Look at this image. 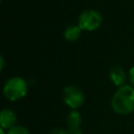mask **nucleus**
Instances as JSON below:
<instances>
[{"mask_svg": "<svg viewBox=\"0 0 134 134\" xmlns=\"http://www.w3.org/2000/svg\"><path fill=\"white\" fill-rule=\"evenodd\" d=\"M50 134H70V133H69L68 130H66V129H63V128H55V129H53V130L50 132Z\"/></svg>", "mask_w": 134, "mask_h": 134, "instance_id": "9d476101", "label": "nucleus"}, {"mask_svg": "<svg viewBox=\"0 0 134 134\" xmlns=\"http://www.w3.org/2000/svg\"><path fill=\"white\" fill-rule=\"evenodd\" d=\"M17 121V116L15 112L10 109H2L0 112V126L4 130H9L15 127Z\"/></svg>", "mask_w": 134, "mask_h": 134, "instance_id": "0eeeda50", "label": "nucleus"}, {"mask_svg": "<svg viewBox=\"0 0 134 134\" xmlns=\"http://www.w3.org/2000/svg\"><path fill=\"white\" fill-rule=\"evenodd\" d=\"M63 99L68 107H70L72 110H76L84 104L85 95L77 86L69 85L66 86L63 90Z\"/></svg>", "mask_w": 134, "mask_h": 134, "instance_id": "20e7f679", "label": "nucleus"}, {"mask_svg": "<svg viewBox=\"0 0 134 134\" xmlns=\"http://www.w3.org/2000/svg\"><path fill=\"white\" fill-rule=\"evenodd\" d=\"M3 68H4V58L3 55H1L0 57V70H3Z\"/></svg>", "mask_w": 134, "mask_h": 134, "instance_id": "f8f14e48", "label": "nucleus"}, {"mask_svg": "<svg viewBox=\"0 0 134 134\" xmlns=\"http://www.w3.org/2000/svg\"><path fill=\"white\" fill-rule=\"evenodd\" d=\"M6 134H29V131L23 126H15L7 130Z\"/></svg>", "mask_w": 134, "mask_h": 134, "instance_id": "1a4fd4ad", "label": "nucleus"}, {"mask_svg": "<svg viewBox=\"0 0 134 134\" xmlns=\"http://www.w3.org/2000/svg\"><path fill=\"white\" fill-rule=\"evenodd\" d=\"M82 35V28L79 25H69L64 29V38L69 42L76 41Z\"/></svg>", "mask_w": 134, "mask_h": 134, "instance_id": "6e6552de", "label": "nucleus"}, {"mask_svg": "<svg viewBox=\"0 0 134 134\" xmlns=\"http://www.w3.org/2000/svg\"><path fill=\"white\" fill-rule=\"evenodd\" d=\"M109 77H110V81L113 83V85H115L118 88L126 85L125 83L127 80V74L120 66L115 65L111 67V69L109 70Z\"/></svg>", "mask_w": 134, "mask_h": 134, "instance_id": "423d86ee", "label": "nucleus"}, {"mask_svg": "<svg viewBox=\"0 0 134 134\" xmlns=\"http://www.w3.org/2000/svg\"><path fill=\"white\" fill-rule=\"evenodd\" d=\"M129 80H130L132 86L134 87V66L131 67V69L129 70Z\"/></svg>", "mask_w": 134, "mask_h": 134, "instance_id": "9b49d317", "label": "nucleus"}, {"mask_svg": "<svg viewBox=\"0 0 134 134\" xmlns=\"http://www.w3.org/2000/svg\"><path fill=\"white\" fill-rule=\"evenodd\" d=\"M4 131H5V130L1 128V129H0V134H5V132H4Z\"/></svg>", "mask_w": 134, "mask_h": 134, "instance_id": "ddd939ff", "label": "nucleus"}, {"mask_svg": "<svg viewBox=\"0 0 134 134\" xmlns=\"http://www.w3.org/2000/svg\"><path fill=\"white\" fill-rule=\"evenodd\" d=\"M112 110L119 115H127L134 111V87L124 85L119 87L111 98Z\"/></svg>", "mask_w": 134, "mask_h": 134, "instance_id": "f257e3e1", "label": "nucleus"}, {"mask_svg": "<svg viewBox=\"0 0 134 134\" xmlns=\"http://www.w3.org/2000/svg\"><path fill=\"white\" fill-rule=\"evenodd\" d=\"M28 90L27 82L21 76H13L8 79L3 86V94L9 100H18L23 98Z\"/></svg>", "mask_w": 134, "mask_h": 134, "instance_id": "f03ea898", "label": "nucleus"}, {"mask_svg": "<svg viewBox=\"0 0 134 134\" xmlns=\"http://www.w3.org/2000/svg\"><path fill=\"white\" fill-rule=\"evenodd\" d=\"M103 23V17L100 13L96 9H85L82 12L77 19V25L82 28V30L93 31L97 29Z\"/></svg>", "mask_w": 134, "mask_h": 134, "instance_id": "7ed1b4c3", "label": "nucleus"}, {"mask_svg": "<svg viewBox=\"0 0 134 134\" xmlns=\"http://www.w3.org/2000/svg\"><path fill=\"white\" fill-rule=\"evenodd\" d=\"M67 130L70 134H82V116L76 110H71L67 115Z\"/></svg>", "mask_w": 134, "mask_h": 134, "instance_id": "39448f33", "label": "nucleus"}]
</instances>
